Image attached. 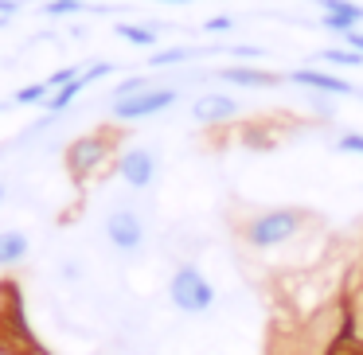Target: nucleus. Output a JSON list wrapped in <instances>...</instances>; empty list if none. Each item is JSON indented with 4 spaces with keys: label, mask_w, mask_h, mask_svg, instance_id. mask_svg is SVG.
Instances as JSON below:
<instances>
[{
    "label": "nucleus",
    "mask_w": 363,
    "mask_h": 355,
    "mask_svg": "<svg viewBox=\"0 0 363 355\" xmlns=\"http://www.w3.org/2000/svg\"><path fill=\"white\" fill-rule=\"evenodd\" d=\"M320 24L328 28V32L347 35V32H355V28L363 24V9H359V4H352V0H324Z\"/></svg>",
    "instance_id": "obj_9"
},
{
    "label": "nucleus",
    "mask_w": 363,
    "mask_h": 355,
    "mask_svg": "<svg viewBox=\"0 0 363 355\" xmlns=\"http://www.w3.org/2000/svg\"><path fill=\"white\" fill-rule=\"evenodd\" d=\"M188 59H191L188 47H168V51H157L149 59V67H176V63H188Z\"/></svg>",
    "instance_id": "obj_16"
},
{
    "label": "nucleus",
    "mask_w": 363,
    "mask_h": 355,
    "mask_svg": "<svg viewBox=\"0 0 363 355\" xmlns=\"http://www.w3.org/2000/svg\"><path fill=\"white\" fill-rule=\"evenodd\" d=\"M320 4H324V0H320Z\"/></svg>",
    "instance_id": "obj_27"
},
{
    "label": "nucleus",
    "mask_w": 363,
    "mask_h": 355,
    "mask_svg": "<svg viewBox=\"0 0 363 355\" xmlns=\"http://www.w3.org/2000/svg\"><path fill=\"white\" fill-rule=\"evenodd\" d=\"M320 59L332 67H363V55L352 47H328V51H320Z\"/></svg>",
    "instance_id": "obj_15"
},
{
    "label": "nucleus",
    "mask_w": 363,
    "mask_h": 355,
    "mask_svg": "<svg viewBox=\"0 0 363 355\" xmlns=\"http://www.w3.org/2000/svg\"><path fill=\"white\" fill-rule=\"evenodd\" d=\"M141 90H149V79H141V74H137V79H125L113 90V102H118V98H129V94H141Z\"/></svg>",
    "instance_id": "obj_18"
},
{
    "label": "nucleus",
    "mask_w": 363,
    "mask_h": 355,
    "mask_svg": "<svg viewBox=\"0 0 363 355\" xmlns=\"http://www.w3.org/2000/svg\"><path fill=\"white\" fill-rule=\"evenodd\" d=\"M4 196H9V188H4V180H0V203H4Z\"/></svg>",
    "instance_id": "obj_24"
},
{
    "label": "nucleus",
    "mask_w": 363,
    "mask_h": 355,
    "mask_svg": "<svg viewBox=\"0 0 363 355\" xmlns=\"http://www.w3.org/2000/svg\"><path fill=\"white\" fill-rule=\"evenodd\" d=\"M0 110H4V102H0Z\"/></svg>",
    "instance_id": "obj_26"
},
{
    "label": "nucleus",
    "mask_w": 363,
    "mask_h": 355,
    "mask_svg": "<svg viewBox=\"0 0 363 355\" xmlns=\"http://www.w3.org/2000/svg\"><path fill=\"white\" fill-rule=\"evenodd\" d=\"M176 106V90L172 86H149L141 94H129V98H118L113 102V118L118 121H141V118H152V113Z\"/></svg>",
    "instance_id": "obj_4"
},
{
    "label": "nucleus",
    "mask_w": 363,
    "mask_h": 355,
    "mask_svg": "<svg viewBox=\"0 0 363 355\" xmlns=\"http://www.w3.org/2000/svg\"><path fill=\"white\" fill-rule=\"evenodd\" d=\"M336 149L340 152H359V157H363V133H344L336 141Z\"/></svg>",
    "instance_id": "obj_20"
},
{
    "label": "nucleus",
    "mask_w": 363,
    "mask_h": 355,
    "mask_svg": "<svg viewBox=\"0 0 363 355\" xmlns=\"http://www.w3.org/2000/svg\"><path fill=\"white\" fill-rule=\"evenodd\" d=\"M301 211H293V207H277V211H266L258 215V219L246 227V238H250V246H258V250H266V246H281L289 242L293 235L301 230Z\"/></svg>",
    "instance_id": "obj_2"
},
{
    "label": "nucleus",
    "mask_w": 363,
    "mask_h": 355,
    "mask_svg": "<svg viewBox=\"0 0 363 355\" xmlns=\"http://www.w3.org/2000/svg\"><path fill=\"white\" fill-rule=\"evenodd\" d=\"M223 82H230V86H250V90H266L277 82L274 71H262V67H223L219 71Z\"/></svg>",
    "instance_id": "obj_11"
},
{
    "label": "nucleus",
    "mask_w": 363,
    "mask_h": 355,
    "mask_svg": "<svg viewBox=\"0 0 363 355\" xmlns=\"http://www.w3.org/2000/svg\"><path fill=\"white\" fill-rule=\"evenodd\" d=\"M79 67H63V71H55V74H51V79H43V82H48V86L51 90H59V86H67V82H74V79H79Z\"/></svg>",
    "instance_id": "obj_19"
},
{
    "label": "nucleus",
    "mask_w": 363,
    "mask_h": 355,
    "mask_svg": "<svg viewBox=\"0 0 363 355\" xmlns=\"http://www.w3.org/2000/svg\"><path fill=\"white\" fill-rule=\"evenodd\" d=\"M32 254V238L24 230H0V269H12Z\"/></svg>",
    "instance_id": "obj_12"
},
{
    "label": "nucleus",
    "mask_w": 363,
    "mask_h": 355,
    "mask_svg": "<svg viewBox=\"0 0 363 355\" xmlns=\"http://www.w3.org/2000/svg\"><path fill=\"white\" fill-rule=\"evenodd\" d=\"M106 160H110V137L106 133H86L79 141H71V149H67V168H71L74 180L94 176Z\"/></svg>",
    "instance_id": "obj_3"
},
{
    "label": "nucleus",
    "mask_w": 363,
    "mask_h": 355,
    "mask_svg": "<svg viewBox=\"0 0 363 355\" xmlns=\"http://www.w3.org/2000/svg\"><path fill=\"white\" fill-rule=\"evenodd\" d=\"M43 12L48 16H71V12H82V0H48Z\"/></svg>",
    "instance_id": "obj_17"
},
{
    "label": "nucleus",
    "mask_w": 363,
    "mask_h": 355,
    "mask_svg": "<svg viewBox=\"0 0 363 355\" xmlns=\"http://www.w3.org/2000/svg\"><path fill=\"white\" fill-rule=\"evenodd\" d=\"M106 238L118 254H137L145 246V222L137 211L129 207H118V211L106 215Z\"/></svg>",
    "instance_id": "obj_5"
},
{
    "label": "nucleus",
    "mask_w": 363,
    "mask_h": 355,
    "mask_svg": "<svg viewBox=\"0 0 363 355\" xmlns=\"http://www.w3.org/2000/svg\"><path fill=\"white\" fill-rule=\"evenodd\" d=\"M118 176L129 188H149L157 180V157L149 149H125L118 157Z\"/></svg>",
    "instance_id": "obj_6"
},
{
    "label": "nucleus",
    "mask_w": 363,
    "mask_h": 355,
    "mask_svg": "<svg viewBox=\"0 0 363 355\" xmlns=\"http://www.w3.org/2000/svg\"><path fill=\"white\" fill-rule=\"evenodd\" d=\"M238 113V102L227 94H203L191 102V118L199 121V125H223V121H230Z\"/></svg>",
    "instance_id": "obj_8"
},
{
    "label": "nucleus",
    "mask_w": 363,
    "mask_h": 355,
    "mask_svg": "<svg viewBox=\"0 0 363 355\" xmlns=\"http://www.w3.org/2000/svg\"><path fill=\"white\" fill-rule=\"evenodd\" d=\"M168 297H172V305L180 308V312H188V316H199V312H207V308L215 305V289H211V281L203 277L199 266H180L176 269L172 281H168Z\"/></svg>",
    "instance_id": "obj_1"
},
{
    "label": "nucleus",
    "mask_w": 363,
    "mask_h": 355,
    "mask_svg": "<svg viewBox=\"0 0 363 355\" xmlns=\"http://www.w3.org/2000/svg\"><path fill=\"white\" fill-rule=\"evenodd\" d=\"M113 32H118L125 43H133V47H157V28H145V24H118Z\"/></svg>",
    "instance_id": "obj_13"
},
{
    "label": "nucleus",
    "mask_w": 363,
    "mask_h": 355,
    "mask_svg": "<svg viewBox=\"0 0 363 355\" xmlns=\"http://www.w3.org/2000/svg\"><path fill=\"white\" fill-rule=\"evenodd\" d=\"M160 4H188V0H160Z\"/></svg>",
    "instance_id": "obj_25"
},
{
    "label": "nucleus",
    "mask_w": 363,
    "mask_h": 355,
    "mask_svg": "<svg viewBox=\"0 0 363 355\" xmlns=\"http://www.w3.org/2000/svg\"><path fill=\"white\" fill-rule=\"evenodd\" d=\"M113 71V67L110 63H94V67H86V71H82L79 74V79H74V82H67V86H59V90H51V98H48V102H43V106H48V110L51 113H63L67 110V106H71L74 102V98H79L82 94V90H86L90 86V82H98V79H106V74H110Z\"/></svg>",
    "instance_id": "obj_7"
},
{
    "label": "nucleus",
    "mask_w": 363,
    "mask_h": 355,
    "mask_svg": "<svg viewBox=\"0 0 363 355\" xmlns=\"http://www.w3.org/2000/svg\"><path fill=\"white\" fill-rule=\"evenodd\" d=\"M344 40H347V47H352V51H359V55H363V32H359V28H355V32H347Z\"/></svg>",
    "instance_id": "obj_22"
},
{
    "label": "nucleus",
    "mask_w": 363,
    "mask_h": 355,
    "mask_svg": "<svg viewBox=\"0 0 363 355\" xmlns=\"http://www.w3.org/2000/svg\"><path fill=\"white\" fill-rule=\"evenodd\" d=\"M293 82H297V86L316 90V94H336V98L355 94V90H352V82L336 79V74H328V71H313V67H305V71H293Z\"/></svg>",
    "instance_id": "obj_10"
},
{
    "label": "nucleus",
    "mask_w": 363,
    "mask_h": 355,
    "mask_svg": "<svg viewBox=\"0 0 363 355\" xmlns=\"http://www.w3.org/2000/svg\"><path fill=\"white\" fill-rule=\"evenodd\" d=\"M16 12V0H0V16H12Z\"/></svg>",
    "instance_id": "obj_23"
},
{
    "label": "nucleus",
    "mask_w": 363,
    "mask_h": 355,
    "mask_svg": "<svg viewBox=\"0 0 363 355\" xmlns=\"http://www.w3.org/2000/svg\"><path fill=\"white\" fill-rule=\"evenodd\" d=\"M48 98H51L48 82H32V86H20L16 94H12V102H16V106H43Z\"/></svg>",
    "instance_id": "obj_14"
},
{
    "label": "nucleus",
    "mask_w": 363,
    "mask_h": 355,
    "mask_svg": "<svg viewBox=\"0 0 363 355\" xmlns=\"http://www.w3.org/2000/svg\"><path fill=\"white\" fill-rule=\"evenodd\" d=\"M230 28H235V20H230V16H211L203 24V32H230Z\"/></svg>",
    "instance_id": "obj_21"
}]
</instances>
